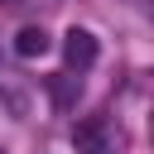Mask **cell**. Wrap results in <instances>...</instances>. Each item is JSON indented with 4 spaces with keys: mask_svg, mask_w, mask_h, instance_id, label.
<instances>
[{
    "mask_svg": "<svg viewBox=\"0 0 154 154\" xmlns=\"http://www.w3.org/2000/svg\"><path fill=\"white\" fill-rule=\"evenodd\" d=\"M72 144L82 154H120V130L111 116H87L72 125Z\"/></svg>",
    "mask_w": 154,
    "mask_h": 154,
    "instance_id": "obj_1",
    "label": "cell"
},
{
    "mask_svg": "<svg viewBox=\"0 0 154 154\" xmlns=\"http://www.w3.org/2000/svg\"><path fill=\"white\" fill-rule=\"evenodd\" d=\"M63 58H67V67L87 72V67L96 63V38H91L87 29H67V34H63Z\"/></svg>",
    "mask_w": 154,
    "mask_h": 154,
    "instance_id": "obj_2",
    "label": "cell"
},
{
    "mask_svg": "<svg viewBox=\"0 0 154 154\" xmlns=\"http://www.w3.org/2000/svg\"><path fill=\"white\" fill-rule=\"evenodd\" d=\"M14 53H19V58H43V53H48V34H43L38 24H24V29L14 34Z\"/></svg>",
    "mask_w": 154,
    "mask_h": 154,
    "instance_id": "obj_3",
    "label": "cell"
},
{
    "mask_svg": "<svg viewBox=\"0 0 154 154\" xmlns=\"http://www.w3.org/2000/svg\"><path fill=\"white\" fill-rule=\"evenodd\" d=\"M149 140H154V125H149Z\"/></svg>",
    "mask_w": 154,
    "mask_h": 154,
    "instance_id": "obj_4",
    "label": "cell"
},
{
    "mask_svg": "<svg viewBox=\"0 0 154 154\" xmlns=\"http://www.w3.org/2000/svg\"><path fill=\"white\" fill-rule=\"evenodd\" d=\"M0 5H10V0H0Z\"/></svg>",
    "mask_w": 154,
    "mask_h": 154,
    "instance_id": "obj_5",
    "label": "cell"
}]
</instances>
